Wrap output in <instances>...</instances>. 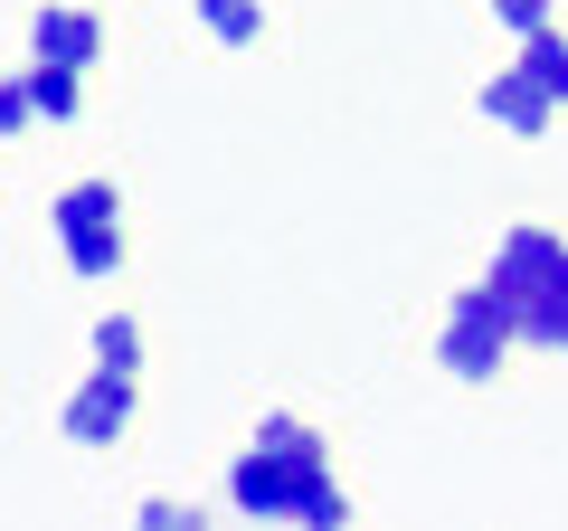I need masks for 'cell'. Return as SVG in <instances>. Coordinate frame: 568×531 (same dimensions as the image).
Here are the masks:
<instances>
[{
    "instance_id": "1",
    "label": "cell",
    "mask_w": 568,
    "mask_h": 531,
    "mask_svg": "<svg viewBox=\"0 0 568 531\" xmlns=\"http://www.w3.org/2000/svg\"><path fill=\"white\" fill-rule=\"evenodd\" d=\"M484 285L511 304L521 342L568 351V238H549V228H511V238L493 247V275H484Z\"/></svg>"
},
{
    "instance_id": "2",
    "label": "cell",
    "mask_w": 568,
    "mask_h": 531,
    "mask_svg": "<svg viewBox=\"0 0 568 531\" xmlns=\"http://www.w3.org/2000/svg\"><path fill=\"white\" fill-rule=\"evenodd\" d=\"M511 342H521V323H511V304L493 285H465L446 304V332H436V361L455 370V380H493V370L511 361Z\"/></svg>"
},
{
    "instance_id": "3",
    "label": "cell",
    "mask_w": 568,
    "mask_h": 531,
    "mask_svg": "<svg viewBox=\"0 0 568 531\" xmlns=\"http://www.w3.org/2000/svg\"><path fill=\"white\" fill-rule=\"evenodd\" d=\"M133 409H142V370H85L77 399H67V437L114 447V437H133Z\"/></svg>"
},
{
    "instance_id": "4",
    "label": "cell",
    "mask_w": 568,
    "mask_h": 531,
    "mask_svg": "<svg viewBox=\"0 0 568 531\" xmlns=\"http://www.w3.org/2000/svg\"><path fill=\"white\" fill-rule=\"evenodd\" d=\"M29 58H48V67H95V58H104V20H95V10H77V0H48L39 20H29Z\"/></svg>"
},
{
    "instance_id": "5",
    "label": "cell",
    "mask_w": 568,
    "mask_h": 531,
    "mask_svg": "<svg viewBox=\"0 0 568 531\" xmlns=\"http://www.w3.org/2000/svg\"><path fill=\"white\" fill-rule=\"evenodd\" d=\"M294 484H304V474H284L265 447H246L237 465H227V503H237L246 522H294Z\"/></svg>"
},
{
    "instance_id": "6",
    "label": "cell",
    "mask_w": 568,
    "mask_h": 531,
    "mask_svg": "<svg viewBox=\"0 0 568 531\" xmlns=\"http://www.w3.org/2000/svg\"><path fill=\"white\" fill-rule=\"evenodd\" d=\"M484 114H493V123H503V133H549V114H559V104H549V96H540V86H530V77H521V67H503V77H493V86H484Z\"/></svg>"
},
{
    "instance_id": "7",
    "label": "cell",
    "mask_w": 568,
    "mask_h": 531,
    "mask_svg": "<svg viewBox=\"0 0 568 531\" xmlns=\"http://www.w3.org/2000/svg\"><path fill=\"white\" fill-rule=\"evenodd\" d=\"M511 67H521V77H530V86H540V96L568 114V29H559V20L530 29V39H511Z\"/></svg>"
},
{
    "instance_id": "8",
    "label": "cell",
    "mask_w": 568,
    "mask_h": 531,
    "mask_svg": "<svg viewBox=\"0 0 568 531\" xmlns=\"http://www.w3.org/2000/svg\"><path fill=\"white\" fill-rule=\"evenodd\" d=\"M58 247H67V266H77L85 285H104L123 266V219H85V228H58Z\"/></svg>"
},
{
    "instance_id": "9",
    "label": "cell",
    "mask_w": 568,
    "mask_h": 531,
    "mask_svg": "<svg viewBox=\"0 0 568 531\" xmlns=\"http://www.w3.org/2000/svg\"><path fill=\"white\" fill-rule=\"evenodd\" d=\"M256 447L275 455L284 474H323V465H332V447H323V437L304 428V418H284V409H275V418H265V428H256Z\"/></svg>"
},
{
    "instance_id": "10",
    "label": "cell",
    "mask_w": 568,
    "mask_h": 531,
    "mask_svg": "<svg viewBox=\"0 0 568 531\" xmlns=\"http://www.w3.org/2000/svg\"><path fill=\"white\" fill-rule=\"evenodd\" d=\"M29 104H39V123H77V104H85V67H48V58H29Z\"/></svg>"
},
{
    "instance_id": "11",
    "label": "cell",
    "mask_w": 568,
    "mask_h": 531,
    "mask_svg": "<svg viewBox=\"0 0 568 531\" xmlns=\"http://www.w3.org/2000/svg\"><path fill=\"white\" fill-rule=\"evenodd\" d=\"M342 522H351V493L332 484V465L304 474V484H294V531H342Z\"/></svg>"
},
{
    "instance_id": "12",
    "label": "cell",
    "mask_w": 568,
    "mask_h": 531,
    "mask_svg": "<svg viewBox=\"0 0 568 531\" xmlns=\"http://www.w3.org/2000/svg\"><path fill=\"white\" fill-rule=\"evenodd\" d=\"M200 29H209L219 48H256L265 10H256V0H200Z\"/></svg>"
},
{
    "instance_id": "13",
    "label": "cell",
    "mask_w": 568,
    "mask_h": 531,
    "mask_svg": "<svg viewBox=\"0 0 568 531\" xmlns=\"http://www.w3.org/2000/svg\"><path fill=\"white\" fill-rule=\"evenodd\" d=\"M95 370H142V323L133 313H104L95 323Z\"/></svg>"
},
{
    "instance_id": "14",
    "label": "cell",
    "mask_w": 568,
    "mask_h": 531,
    "mask_svg": "<svg viewBox=\"0 0 568 531\" xmlns=\"http://www.w3.org/2000/svg\"><path fill=\"white\" fill-rule=\"evenodd\" d=\"M39 104H29V77H0V133H29Z\"/></svg>"
},
{
    "instance_id": "15",
    "label": "cell",
    "mask_w": 568,
    "mask_h": 531,
    "mask_svg": "<svg viewBox=\"0 0 568 531\" xmlns=\"http://www.w3.org/2000/svg\"><path fill=\"white\" fill-rule=\"evenodd\" d=\"M493 20H503L511 39H530V29H549V0H493Z\"/></svg>"
}]
</instances>
